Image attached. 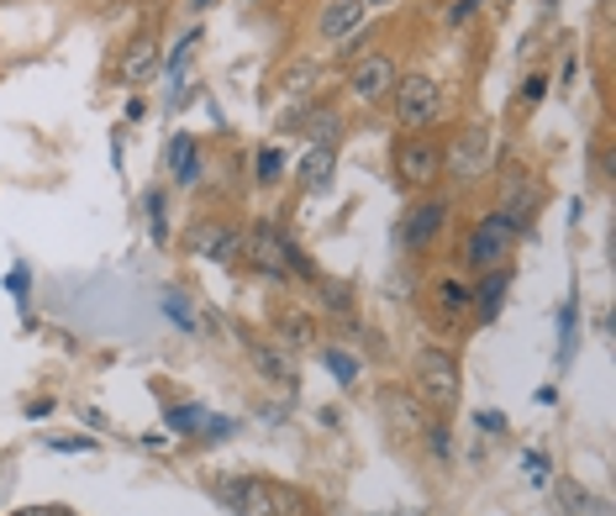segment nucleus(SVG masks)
Instances as JSON below:
<instances>
[{
    "label": "nucleus",
    "mask_w": 616,
    "mask_h": 516,
    "mask_svg": "<svg viewBox=\"0 0 616 516\" xmlns=\"http://www.w3.org/2000/svg\"><path fill=\"white\" fill-rule=\"evenodd\" d=\"M284 222L274 212H263V216H253V227L242 233V258H248V269L259 275V280H274V284H284L290 275H284Z\"/></svg>",
    "instance_id": "7"
},
{
    "label": "nucleus",
    "mask_w": 616,
    "mask_h": 516,
    "mask_svg": "<svg viewBox=\"0 0 616 516\" xmlns=\"http://www.w3.org/2000/svg\"><path fill=\"white\" fill-rule=\"evenodd\" d=\"M17 516H64V506H32V512H17Z\"/></svg>",
    "instance_id": "38"
},
{
    "label": "nucleus",
    "mask_w": 616,
    "mask_h": 516,
    "mask_svg": "<svg viewBox=\"0 0 616 516\" xmlns=\"http://www.w3.org/2000/svg\"><path fill=\"white\" fill-rule=\"evenodd\" d=\"M521 464H527V480H532V485H548V480H553V464H548V453H538V448H532Z\"/></svg>",
    "instance_id": "34"
},
{
    "label": "nucleus",
    "mask_w": 616,
    "mask_h": 516,
    "mask_svg": "<svg viewBox=\"0 0 616 516\" xmlns=\"http://www.w3.org/2000/svg\"><path fill=\"white\" fill-rule=\"evenodd\" d=\"M253 169H259V174H253L259 185H280V180H284V153H280V148H259Z\"/></svg>",
    "instance_id": "26"
},
{
    "label": "nucleus",
    "mask_w": 616,
    "mask_h": 516,
    "mask_svg": "<svg viewBox=\"0 0 616 516\" xmlns=\"http://www.w3.org/2000/svg\"><path fill=\"white\" fill-rule=\"evenodd\" d=\"M216 495L237 516H311L316 512V501L306 491L280 485V480H263V474H221Z\"/></svg>",
    "instance_id": "1"
},
{
    "label": "nucleus",
    "mask_w": 616,
    "mask_h": 516,
    "mask_svg": "<svg viewBox=\"0 0 616 516\" xmlns=\"http://www.w3.org/2000/svg\"><path fill=\"white\" fill-rule=\"evenodd\" d=\"M390 169H396V180H401L406 190L426 195V190L443 180V142L426 138V132H406V138L396 142V153H390Z\"/></svg>",
    "instance_id": "6"
},
{
    "label": "nucleus",
    "mask_w": 616,
    "mask_h": 516,
    "mask_svg": "<svg viewBox=\"0 0 616 516\" xmlns=\"http://www.w3.org/2000/svg\"><path fill=\"white\" fill-rule=\"evenodd\" d=\"M169 169H174V185H185V190L201 185L206 159H201V142H195V132H180V138L169 142Z\"/></svg>",
    "instance_id": "20"
},
{
    "label": "nucleus",
    "mask_w": 616,
    "mask_h": 516,
    "mask_svg": "<svg viewBox=\"0 0 616 516\" xmlns=\"http://www.w3.org/2000/svg\"><path fill=\"white\" fill-rule=\"evenodd\" d=\"M364 53H369V37H364V32H354L348 47H337V58H343V64H354V58H364Z\"/></svg>",
    "instance_id": "35"
},
{
    "label": "nucleus",
    "mask_w": 616,
    "mask_h": 516,
    "mask_svg": "<svg viewBox=\"0 0 616 516\" xmlns=\"http://www.w3.org/2000/svg\"><path fill=\"white\" fill-rule=\"evenodd\" d=\"M332 174H337V148H332V142H306V159H301V190H306V195H327Z\"/></svg>",
    "instance_id": "19"
},
{
    "label": "nucleus",
    "mask_w": 616,
    "mask_h": 516,
    "mask_svg": "<svg viewBox=\"0 0 616 516\" xmlns=\"http://www.w3.org/2000/svg\"><path fill=\"white\" fill-rule=\"evenodd\" d=\"M185 254L206 258V264H237L242 258V227L237 222H221V216H201V222H190Z\"/></svg>",
    "instance_id": "10"
},
{
    "label": "nucleus",
    "mask_w": 616,
    "mask_h": 516,
    "mask_svg": "<svg viewBox=\"0 0 616 516\" xmlns=\"http://www.w3.org/2000/svg\"><path fill=\"white\" fill-rule=\"evenodd\" d=\"M295 132H301L306 142H337V132H343V117H337L332 106H327V111H322V106H311Z\"/></svg>",
    "instance_id": "21"
},
{
    "label": "nucleus",
    "mask_w": 616,
    "mask_h": 516,
    "mask_svg": "<svg viewBox=\"0 0 616 516\" xmlns=\"http://www.w3.org/2000/svg\"><path fill=\"white\" fill-rule=\"evenodd\" d=\"M369 6H385V0H369Z\"/></svg>",
    "instance_id": "40"
},
{
    "label": "nucleus",
    "mask_w": 616,
    "mask_h": 516,
    "mask_svg": "<svg viewBox=\"0 0 616 516\" xmlns=\"http://www.w3.org/2000/svg\"><path fill=\"white\" fill-rule=\"evenodd\" d=\"M316 295H322V311L327 316H337V322H354V290L348 284H337V280H316Z\"/></svg>",
    "instance_id": "22"
},
{
    "label": "nucleus",
    "mask_w": 616,
    "mask_h": 516,
    "mask_svg": "<svg viewBox=\"0 0 616 516\" xmlns=\"http://www.w3.org/2000/svg\"><path fill=\"white\" fill-rule=\"evenodd\" d=\"M316 74H322L316 64H295V69L280 79V90H284V95H306L311 85H316Z\"/></svg>",
    "instance_id": "30"
},
{
    "label": "nucleus",
    "mask_w": 616,
    "mask_h": 516,
    "mask_svg": "<svg viewBox=\"0 0 616 516\" xmlns=\"http://www.w3.org/2000/svg\"><path fill=\"white\" fill-rule=\"evenodd\" d=\"M142 206H148V233L164 243V237H169V222H164V190H148V195H142Z\"/></svg>",
    "instance_id": "29"
},
{
    "label": "nucleus",
    "mask_w": 616,
    "mask_h": 516,
    "mask_svg": "<svg viewBox=\"0 0 616 516\" xmlns=\"http://www.w3.org/2000/svg\"><path fill=\"white\" fill-rule=\"evenodd\" d=\"M543 95H548V79H543V74H527V79H521L517 106H521V111H532V106H543Z\"/></svg>",
    "instance_id": "33"
},
{
    "label": "nucleus",
    "mask_w": 616,
    "mask_h": 516,
    "mask_svg": "<svg viewBox=\"0 0 616 516\" xmlns=\"http://www.w3.org/2000/svg\"><path fill=\"white\" fill-rule=\"evenodd\" d=\"M322 369H332V379H337V385H348V390H354L358 375H364V364H358L354 353H343L337 343H327V348H322Z\"/></svg>",
    "instance_id": "23"
},
{
    "label": "nucleus",
    "mask_w": 616,
    "mask_h": 516,
    "mask_svg": "<svg viewBox=\"0 0 616 516\" xmlns=\"http://www.w3.org/2000/svg\"><path fill=\"white\" fill-rule=\"evenodd\" d=\"M274 343H280L284 353H301L316 343V316H311L306 305L284 301L280 311H274Z\"/></svg>",
    "instance_id": "18"
},
{
    "label": "nucleus",
    "mask_w": 616,
    "mask_h": 516,
    "mask_svg": "<svg viewBox=\"0 0 616 516\" xmlns=\"http://www.w3.org/2000/svg\"><path fill=\"white\" fill-rule=\"evenodd\" d=\"M474 422H479V432H506V417L500 411H479Z\"/></svg>",
    "instance_id": "37"
},
{
    "label": "nucleus",
    "mask_w": 616,
    "mask_h": 516,
    "mask_svg": "<svg viewBox=\"0 0 616 516\" xmlns=\"http://www.w3.org/2000/svg\"><path fill=\"white\" fill-rule=\"evenodd\" d=\"M500 6H506V0H500Z\"/></svg>",
    "instance_id": "41"
},
{
    "label": "nucleus",
    "mask_w": 616,
    "mask_h": 516,
    "mask_svg": "<svg viewBox=\"0 0 616 516\" xmlns=\"http://www.w3.org/2000/svg\"><path fill=\"white\" fill-rule=\"evenodd\" d=\"M574 316H580V305L569 301L559 316V364H574Z\"/></svg>",
    "instance_id": "28"
},
{
    "label": "nucleus",
    "mask_w": 616,
    "mask_h": 516,
    "mask_svg": "<svg viewBox=\"0 0 616 516\" xmlns=\"http://www.w3.org/2000/svg\"><path fill=\"white\" fill-rule=\"evenodd\" d=\"M506 290H511V269L500 264V269H485L479 284H469V316L479 327H490L500 316V305H506Z\"/></svg>",
    "instance_id": "16"
},
{
    "label": "nucleus",
    "mask_w": 616,
    "mask_h": 516,
    "mask_svg": "<svg viewBox=\"0 0 616 516\" xmlns=\"http://www.w3.org/2000/svg\"><path fill=\"white\" fill-rule=\"evenodd\" d=\"M521 237L511 233V222L490 206V212L479 216L469 227V237H464V264H469L474 275H485V269H500L506 258H511V248H517Z\"/></svg>",
    "instance_id": "8"
},
{
    "label": "nucleus",
    "mask_w": 616,
    "mask_h": 516,
    "mask_svg": "<svg viewBox=\"0 0 616 516\" xmlns=\"http://www.w3.org/2000/svg\"><path fill=\"white\" fill-rule=\"evenodd\" d=\"M422 438H426V453H432V464H443V470H449V464H453V427H449V417H432Z\"/></svg>",
    "instance_id": "24"
},
{
    "label": "nucleus",
    "mask_w": 616,
    "mask_h": 516,
    "mask_svg": "<svg viewBox=\"0 0 616 516\" xmlns=\"http://www.w3.org/2000/svg\"><path fill=\"white\" fill-rule=\"evenodd\" d=\"M443 174L458 190L490 180L496 174V127L490 121H469L464 132H453V148H443Z\"/></svg>",
    "instance_id": "4"
},
{
    "label": "nucleus",
    "mask_w": 616,
    "mask_h": 516,
    "mask_svg": "<svg viewBox=\"0 0 616 516\" xmlns=\"http://www.w3.org/2000/svg\"><path fill=\"white\" fill-rule=\"evenodd\" d=\"M379 411H385V422L396 427L401 438H422L426 432V406L411 385H385L379 390Z\"/></svg>",
    "instance_id": "12"
},
{
    "label": "nucleus",
    "mask_w": 616,
    "mask_h": 516,
    "mask_svg": "<svg viewBox=\"0 0 616 516\" xmlns=\"http://www.w3.org/2000/svg\"><path fill=\"white\" fill-rule=\"evenodd\" d=\"M496 212L511 222L517 237H532L538 233V212H543V180L527 164H511L496 180Z\"/></svg>",
    "instance_id": "5"
},
{
    "label": "nucleus",
    "mask_w": 616,
    "mask_h": 516,
    "mask_svg": "<svg viewBox=\"0 0 616 516\" xmlns=\"http://www.w3.org/2000/svg\"><path fill=\"white\" fill-rule=\"evenodd\" d=\"M190 6H195V11H206V6H212V0H190Z\"/></svg>",
    "instance_id": "39"
},
{
    "label": "nucleus",
    "mask_w": 616,
    "mask_h": 516,
    "mask_svg": "<svg viewBox=\"0 0 616 516\" xmlns=\"http://www.w3.org/2000/svg\"><path fill=\"white\" fill-rule=\"evenodd\" d=\"M284 275H295V280H306V284L322 280V269L311 264V254L295 243V237H284Z\"/></svg>",
    "instance_id": "25"
},
{
    "label": "nucleus",
    "mask_w": 616,
    "mask_h": 516,
    "mask_svg": "<svg viewBox=\"0 0 616 516\" xmlns=\"http://www.w3.org/2000/svg\"><path fill=\"white\" fill-rule=\"evenodd\" d=\"M396 79H401V64L390 58V53H364L348 64V95H354L358 106H390V90H396Z\"/></svg>",
    "instance_id": "9"
},
{
    "label": "nucleus",
    "mask_w": 616,
    "mask_h": 516,
    "mask_svg": "<svg viewBox=\"0 0 616 516\" xmlns=\"http://www.w3.org/2000/svg\"><path fill=\"white\" fill-rule=\"evenodd\" d=\"M479 11H485V0H453L449 11H443V22H449L453 32H458V26H469L474 17H479Z\"/></svg>",
    "instance_id": "32"
},
{
    "label": "nucleus",
    "mask_w": 616,
    "mask_h": 516,
    "mask_svg": "<svg viewBox=\"0 0 616 516\" xmlns=\"http://www.w3.org/2000/svg\"><path fill=\"white\" fill-rule=\"evenodd\" d=\"M411 390L422 396V406L432 417H453L458 396H464V375H458V358L443 343H422L411 358Z\"/></svg>",
    "instance_id": "2"
},
{
    "label": "nucleus",
    "mask_w": 616,
    "mask_h": 516,
    "mask_svg": "<svg viewBox=\"0 0 616 516\" xmlns=\"http://www.w3.org/2000/svg\"><path fill=\"white\" fill-rule=\"evenodd\" d=\"M53 448H58V453H90V438H53Z\"/></svg>",
    "instance_id": "36"
},
{
    "label": "nucleus",
    "mask_w": 616,
    "mask_h": 516,
    "mask_svg": "<svg viewBox=\"0 0 616 516\" xmlns=\"http://www.w3.org/2000/svg\"><path fill=\"white\" fill-rule=\"evenodd\" d=\"M164 422L174 427V432H201L195 422H206V411H201V406H169Z\"/></svg>",
    "instance_id": "31"
},
{
    "label": "nucleus",
    "mask_w": 616,
    "mask_h": 516,
    "mask_svg": "<svg viewBox=\"0 0 616 516\" xmlns=\"http://www.w3.org/2000/svg\"><path fill=\"white\" fill-rule=\"evenodd\" d=\"M449 90L432 79V74H401L396 90H390V117L401 132H426L437 121H449Z\"/></svg>",
    "instance_id": "3"
},
{
    "label": "nucleus",
    "mask_w": 616,
    "mask_h": 516,
    "mask_svg": "<svg viewBox=\"0 0 616 516\" xmlns=\"http://www.w3.org/2000/svg\"><path fill=\"white\" fill-rule=\"evenodd\" d=\"M195 47H201V26H190L185 37H180V43L169 47V53H164V69H169V74H180V69L190 64V53H195Z\"/></svg>",
    "instance_id": "27"
},
{
    "label": "nucleus",
    "mask_w": 616,
    "mask_h": 516,
    "mask_svg": "<svg viewBox=\"0 0 616 516\" xmlns=\"http://www.w3.org/2000/svg\"><path fill=\"white\" fill-rule=\"evenodd\" d=\"M242 348L253 358V369H259L269 385H280V390H295L301 385V369H295V358L274 343V337H242Z\"/></svg>",
    "instance_id": "13"
},
{
    "label": "nucleus",
    "mask_w": 616,
    "mask_h": 516,
    "mask_svg": "<svg viewBox=\"0 0 616 516\" xmlns=\"http://www.w3.org/2000/svg\"><path fill=\"white\" fill-rule=\"evenodd\" d=\"M64 516H69V512H64Z\"/></svg>",
    "instance_id": "42"
},
{
    "label": "nucleus",
    "mask_w": 616,
    "mask_h": 516,
    "mask_svg": "<svg viewBox=\"0 0 616 516\" xmlns=\"http://www.w3.org/2000/svg\"><path fill=\"white\" fill-rule=\"evenodd\" d=\"M364 17H369V0H327L322 17H316V37L322 43H343V37H354L364 26Z\"/></svg>",
    "instance_id": "17"
},
{
    "label": "nucleus",
    "mask_w": 616,
    "mask_h": 516,
    "mask_svg": "<svg viewBox=\"0 0 616 516\" xmlns=\"http://www.w3.org/2000/svg\"><path fill=\"white\" fill-rule=\"evenodd\" d=\"M449 216H453L449 195H432V190H426L422 201H411V212H406V222H401V248L406 254H426V248L437 243V233L449 227Z\"/></svg>",
    "instance_id": "11"
},
{
    "label": "nucleus",
    "mask_w": 616,
    "mask_h": 516,
    "mask_svg": "<svg viewBox=\"0 0 616 516\" xmlns=\"http://www.w3.org/2000/svg\"><path fill=\"white\" fill-rule=\"evenodd\" d=\"M159 69H164L159 32H138L132 43L121 47V58H117V79H121V85H142V79H153Z\"/></svg>",
    "instance_id": "14"
},
{
    "label": "nucleus",
    "mask_w": 616,
    "mask_h": 516,
    "mask_svg": "<svg viewBox=\"0 0 616 516\" xmlns=\"http://www.w3.org/2000/svg\"><path fill=\"white\" fill-rule=\"evenodd\" d=\"M426 301H432V322L443 332L458 327V322H469V280H458V275H437Z\"/></svg>",
    "instance_id": "15"
}]
</instances>
